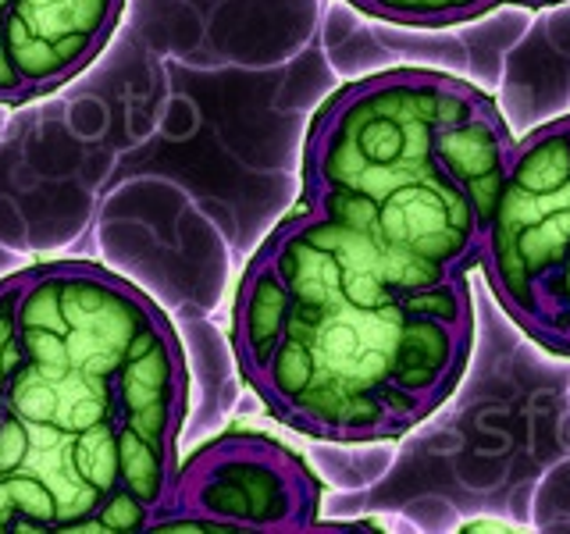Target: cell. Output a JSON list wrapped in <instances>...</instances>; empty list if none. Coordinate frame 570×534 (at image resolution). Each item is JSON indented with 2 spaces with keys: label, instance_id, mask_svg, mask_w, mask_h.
Masks as SVG:
<instances>
[{
  "label": "cell",
  "instance_id": "1",
  "mask_svg": "<svg viewBox=\"0 0 570 534\" xmlns=\"http://www.w3.org/2000/svg\"><path fill=\"white\" fill-rule=\"evenodd\" d=\"M261 257L289 310L249 385L285 424L321 438H379L445 399L471 332L463 278L406 293L379 246L307 207Z\"/></svg>",
  "mask_w": 570,
  "mask_h": 534
},
{
  "label": "cell",
  "instance_id": "2",
  "mask_svg": "<svg viewBox=\"0 0 570 534\" xmlns=\"http://www.w3.org/2000/svg\"><path fill=\"white\" fill-rule=\"evenodd\" d=\"M463 82L385 71L338 93L307 142L303 207L382 249L400 289L463 278L481 257V218L439 154Z\"/></svg>",
  "mask_w": 570,
  "mask_h": 534
},
{
  "label": "cell",
  "instance_id": "3",
  "mask_svg": "<svg viewBox=\"0 0 570 534\" xmlns=\"http://www.w3.org/2000/svg\"><path fill=\"white\" fill-rule=\"evenodd\" d=\"M157 307L129 281L89 264L18 275V343L29 360L115 378Z\"/></svg>",
  "mask_w": 570,
  "mask_h": 534
},
{
  "label": "cell",
  "instance_id": "4",
  "mask_svg": "<svg viewBox=\"0 0 570 534\" xmlns=\"http://www.w3.org/2000/svg\"><path fill=\"white\" fill-rule=\"evenodd\" d=\"M570 246V121L513 147L503 189L481 228V264L507 310L528 320L534 289Z\"/></svg>",
  "mask_w": 570,
  "mask_h": 534
},
{
  "label": "cell",
  "instance_id": "5",
  "mask_svg": "<svg viewBox=\"0 0 570 534\" xmlns=\"http://www.w3.org/2000/svg\"><path fill=\"white\" fill-rule=\"evenodd\" d=\"M311 503L307 474L278 445L228 438L175 474L147 531H285L307 524Z\"/></svg>",
  "mask_w": 570,
  "mask_h": 534
},
{
  "label": "cell",
  "instance_id": "6",
  "mask_svg": "<svg viewBox=\"0 0 570 534\" xmlns=\"http://www.w3.org/2000/svg\"><path fill=\"white\" fill-rule=\"evenodd\" d=\"M186 409V367L165 317H154L115 374V427L121 492L150 513L171 498L175 445Z\"/></svg>",
  "mask_w": 570,
  "mask_h": 534
},
{
  "label": "cell",
  "instance_id": "7",
  "mask_svg": "<svg viewBox=\"0 0 570 534\" xmlns=\"http://www.w3.org/2000/svg\"><path fill=\"white\" fill-rule=\"evenodd\" d=\"M121 0H8L4 40L26 97L50 93L97 58Z\"/></svg>",
  "mask_w": 570,
  "mask_h": 534
},
{
  "label": "cell",
  "instance_id": "8",
  "mask_svg": "<svg viewBox=\"0 0 570 534\" xmlns=\"http://www.w3.org/2000/svg\"><path fill=\"white\" fill-rule=\"evenodd\" d=\"M285 310H289V293H285L282 278L272 271V264L257 257L243 281L236 307V346L246 378L257 374L261 364L272 356L285 325Z\"/></svg>",
  "mask_w": 570,
  "mask_h": 534
},
{
  "label": "cell",
  "instance_id": "9",
  "mask_svg": "<svg viewBox=\"0 0 570 534\" xmlns=\"http://www.w3.org/2000/svg\"><path fill=\"white\" fill-rule=\"evenodd\" d=\"M524 325L552 349L570 353V246L560 257V264L539 281Z\"/></svg>",
  "mask_w": 570,
  "mask_h": 534
},
{
  "label": "cell",
  "instance_id": "10",
  "mask_svg": "<svg viewBox=\"0 0 570 534\" xmlns=\"http://www.w3.org/2000/svg\"><path fill=\"white\" fill-rule=\"evenodd\" d=\"M356 8L403 26H450L499 4H534V0H353Z\"/></svg>",
  "mask_w": 570,
  "mask_h": 534
},
{
  "label": "cell",
  "instance_id": "11",
  "mask_svg": "<svg viewBox=\"0 0 570 534\" xmlns=\"http://www.w3.org/2000/svg\"><path fill=\"white\" fill-rule=\"evenodd\" d=\"M22 364V343H18V275L0 281V409L8 403V388L14 370Z\"/></svg>",
  "mask_w": 570,
  "mask_h": 534
},
{
  "label": "cell",
  "instance_id": "12",
  "mask_svg": "<svg viewBox=\"0 0 570 534\" xmlns=\"http://www.w3.org/2000/svg\"><path fill=\"white\" fill-rule=\"evenodd\" d=\"M4 8H8V0H0V100H4V103H14V100H26V89H22V79H18L14 65H11V53H8V40H4Z\"/></svg>",
  "mask_w": 570,
  "mask_h": 534
},
{
  "label": "cell",
  "instance_id": "13",
  "mask_svg": "<svg viewBox=\"0 0 570 534\" xmlns=\"http://www.w3.org/2000/svg\"><path fill=\"white\" fill-rule=\"evenodd\" d=\"M534 4H557V0H534Z\"/></svg>",
  "mask_w": 570,
  "mask_h": 534
}]
</instances>
